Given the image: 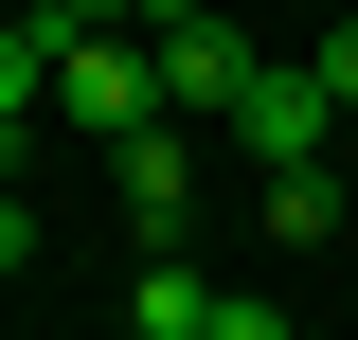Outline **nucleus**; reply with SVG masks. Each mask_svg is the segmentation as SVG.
<instances>
[{
  "label": "nucleus",
  "mask_w": 358,
  "mask_h": 340,
  "mask_svg": "<svg viewBox=\"0 0 358 340\" xmlns=\"http://www.w3.org/2000/svg\"><path fill=\"white\" fill-rule=\"evenodd\" d=\"M322 126H341V108L305 90V54H268V72L233 90V143H251V179H305V162H322Z\"/></svg>",
  "instance_id": "3"
},
{
  "label": "nucleus",
  "mask_w": 358,
  "mask_h": 340,
  "mask_svg": "<svg viewBox=\"0 0 358 340\" xmlns=\"http://www.w3.org/2000/svg\"><path fill=\"white\" fill-rule=\"evenodd\" d=\"M251 233H268V251H322V233H341V179H322V162L305 179H251Z\"/></svg>",
  "instance_id": "6"
},
{
  "label": "nucleus",
  "mask_w": 358,
  "mask_h": 340,
  "mask_svg": "<svg viewBox=\"0 0 358 340\" xmlns=\"http://www.w3.org/2000/svg\"><path fill=\"white\" fill-rule=\"evenodd\" d=\"M18 179H36V126H0V197H18Z\"/></svg>",
  "instance_id": "11"
},
{
  "label": "nucleus",
  "mask_w": 358,
  "mask_h": 340,
  "mask_svg": "<svg viewBox=\"0 0 358 340\" xmlns=\"http://www.w3.org/2000/svg\"><path fill=\"white\" fill-rule=\"evenodd\" d=\"M36 90H54V18H0V126H36Z\"/></svg>",
  "instance_id": "7"
},
{
  "label": "nucleus",
  "mask_w": 358,
  "mask_h": 340,
  "mask_svg": "<svg viewBox=\"0 0 358 340\" xmlns=\"http://www.w3.org/2000/svg\"><path fill=\"white\" fill-rule=\"evenodd\" d=\"M143 72H162V126H233V90L268 72L233 18H143Z\"/></svg>",
  "instance_id": "2"
},
{
  "label": "nucleus",
  "mask_w": 358,
  "mask_h": 340,
  "mask_svg": "<svg viewBox=\"0 0 358 340\" xmlns=\"http://www.w3.org/2000/svg\"><path fill=\"white\" fill-rule=\"evenodd\" d=\"M126 323H143V340H215V269H197V251L126 269Z\"/></svg>",
  "instance_id": "5"
},
{
  "label": "nucleus",
  "mask_w": 358,
  "mask_h": 340,
  "mask_svg": "<svg viewBox=\"0 0 358 340\" xmlns=\"http://www.w3.org/2000/svg\"><path fill=\"white\" fill-rule=\"evenodd\" d=\"M0 269H36V197H0Z\"/></svg>",
  "instance_id": "10"
},
{
  "label": "nucleus",
  "mask_w": 358,
  "mask_h": 340,
  "mask_svg": "<svg viewBox=\"0 0 358 340\" xmlns=\"http://www.w3.org/2000/svg\"><path fill=\"white\" fill-rule=\"evenodd\" d=\"M108 179H126V233H143V269L197 233V143L179 126H143V143H108Z\"/></svg>",
  "instance_id": "4"
},
{
  "label": "nucleus",
  "mask_w": 358,
  "mask_h": 340,
  "mask_svg": "<svg viewBox=\"0 0 358 340\" xmlns=\"http://www.w3.org/2000/svg\"><path fill=\"white\" fill-rule=\"evenodd\" d=\"M305 90H322V108H358V18H341L322 54H305Z\"/></svg>",
  "instance_id": "9"
},
{
  "label": "nucleus",
  "mask_w": 358,
  "mask_h": 340,
  "mask_svg": "<svg viewBox=\"0 0 358 340\" xmlns=\"http://www.w3.org/2000/svg\"><path fill=\"white\" fill-rule=\"evenodd\" d=\"M54 108H72L90 143H143V126H162V72H143V36H108V18H54Z\"/></svg>",
  "instance_id": "1"
},
{
  "label": "nucleus",
  "mask_w": 358,
  "mask_h": 340,
  "mask_svg": "<svg viewBox=\"0 0 358 340\" xmlns=\"http://www.w3.org/2000/svg\"><path fill=\"white\" fill-rule=\"evenodd\" d=\"M215 340H305V323H287L268 287H215Z\"/></svg>",
  "instance_id": "8"
}]
</instances>
